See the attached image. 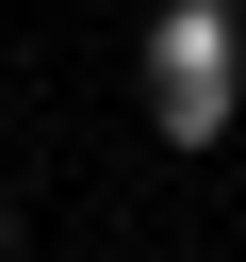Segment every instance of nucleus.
<instances>
[{"label":"nucleus","instance_id":"obj_1","mask_svg":"<svg viewBox=\"0 0 246 262\" xmlns=\"http://www.w3.org/2000/svg\"><path fill=\"white\" fill-rule=\"evenodd\" d=\"M164 82H230V0H164Z\"/></svg>","mask_w":246,"mask_h":262},{"label":"nucleus","instance_id":"obj_2","mask_svg":"<svg viewBox=\"0 0 246 262\" xmlns=\"http://www.w3.org/2000/svg\"><path fill=\"white\" fill-rule=\"evenodd\" d=\"M0 246H16V213H0Z\"/></svg>","mask_w":246,"mask_h":262}]
</instances>
